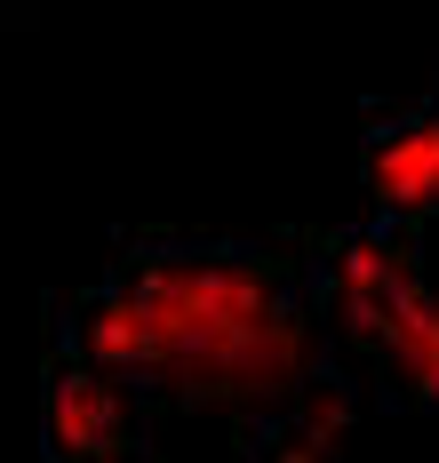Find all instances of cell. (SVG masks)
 <instances>
[{"instance_id": "obj_3", "label": "cell", "mask_w": 439, "mask_h": 463, "mask_svg": "<svg viewBox=\"0 0 439 463\" xmlns=\"http://www.w3.org/2000/svg\"><path fill=\"white\" fill-rule=\"evenodd\" d=\"M360 176L376 224H424L439 216V96H416L384 112L360 144Z\"/></svg>"}, {"instance_id": "obj_1", "label": "cell", "mask_w": 439, "mask_h": 463, "mask_svg": "<svg viewBox=\"0 0 439 463\" xmlns=\"http://www.w3.org/2000/svg\"><path fill=\"white\" fill-rule=\"evenodd\" d=\"M49 463H343L351 344L312 256L136 240L56 312Z\"/></svg>"}, {"instance_id": "obj_2", "label": "cell", "mask_w": 439, "mask_h": 463, "mask_svg": "<svg viewBox=\"0 0 439 463\" xmlns=\"http://www.w3.org/2000/svg\"><path fill=\"white\" fill-rule=\"evenodd\" d=\"M320 296L336 312L351 360L384 368L407 400L439 408V216L424 224H351L320 256Z\"/></svg>"}]
</instances>
